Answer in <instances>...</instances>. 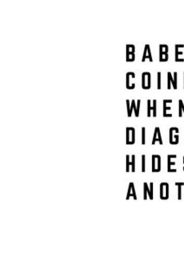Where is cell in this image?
Listing matches in <instances>:
<instances>
[{
	"mask_svg": "<svg viewBox=\"0 0 184 259\" xmlns=\"http://www.w3.org/2000/svg\"><path fill=\"white\" fill-rule=\"evenodd\" d=\"M152 172H159L161 170V156L157 154L152 155Z\"/></svg>",
	"mask_w": 184,
	"mask_h": 259,
	"instance_id": "cell-14",
	"label": "cell"
},
{
	"mask_svg": "<svg viewBox=\"0 0 184 259\" xmlns=\"http://www.w3.org/2000/svg\"><path fill=\"white\" fill-rule=\"evenodd\" d=\"M176 188H177V199L181 200V193H182V188H183L184 183L182 182H176L175 183Z\"/></svg>",
	"mask_w": 184,
	"mask_h": 259,
	"instance_id": "cell-20",
	"label": "cell"
},
{
	"mask_svg": "<svg viewBox=\"0 0 184 259\" xmlns=\"http://www.w3.org/2000/svg\"><path fill=\"white\" fill-rule=\"evenodd\" d=\"M147 116L157 117V100H147Z\"/></svg>",
	"mask_w": 184,
	"mask_h": 259,
	"instance_id": "cell-6",
	"label": "cell"
},
{
	"mask_svg": "<svg viewBox=\"0 0 184 259\" xmlns=\"http://www.w3.org/2000/svg\"><path fill=\"white\" fill-rule=\"evenodd\" d=\"M168 59H169V47H168V45H159V60H160V62H167Z\"/></svg>",
	"mask_w": 184,
	"mask_h": 259,
	"instance_id": "cell-11",
	"label": "cell"
},
{
	"mask_svg": "<svg viewBox=\"0 0 184 259\" xmlns=\"http://www.w3.org/2000/svg\"><path fill=\"white\" fill-rule=\"evenodd\" d=\"M167 169L168 172L171 173V172H176V155H173V154H169L167 156Z\"/></svg>",
	"mask_w": 184,
	"mask_h": 259,
	"instance_id": "cell-3",
	"label": "cell"
},
{
	"mask_svg": "<svg viewBox=\"0 0 184 259\" xmlns=\"http://www.w3.org/2000/svg\"><path fill=\"white\" fill-rule=\"evenodd\" d=\"M152 87V74L150 72H144L142 74V88L150 89Z\"/></svg>",
	"mask_w": 184,
	"mask_h": 259,
	"instance_id": "cell-12",
	"label": "cell"
},
{
	"mask_svg": "<svg viewBox=\"0 0 184 259\" xmlns=\"http://www.w3.org/2000/svg\"><path fill=\"white\" fill-rule=\"evenodd\" d=\"M158 142L159 143V145H163V139H162V135H161L160 128L157 126L155 128L153 139H152V145H155Z\"/></svg>",
	"mask_w": 184,
	"mask_h": 259,
	"instance_id": "cell-18",
	"label": "cell"
},
{
	"mask_svg": "<svg viewBox=\"0 0 184 259\" xmlns=\"http://www.w3.org/2000/svg\"><path fill=\"white\" fill-rule=\"evenodd\" d=\"M153 187L154 184L152 182L150 183H144V200H153Z\"/></svg>",
	"mask_w": 184,
	"mask_h": 259,
	"instance_id": "cell-4",
	"label": "cell"
},
{
	"mask_svg": "<svg viewBox=\"0 0 184 259\" xmlns=\"http://www.w3.org/2000/svg\"><path fill=\"white\" fill-rule=\"evenodd\" d=\"M169 143L171 145H177L179 143V129L177 127H171L169 129Z\"/></svg>",
	"mask_w": 184,
	"mask_h": 259,
	"instance_id": "cell-9",
	"label": "cell"
},
{
	"mask_svg": "<svg viewBox=\"0 0 184 259\" xmlns=\"http://www.w3.org/2000/svg\"><path fill=\"white\" fill-rule=\"evenodd\" d=\"M182 162H183V171H184V156H183V160H182Z\"/></svg>",
	"mask_w": 184,
	"mask_h": 259,
	"instance_id": "cell-25",
	"label": "cell"
},
{
	"mask_svg": "<svg viewBox=\"0 0 184 259\" xmlns=\"http://www.w3.org/2000/svg\"><path fill=\"white\" fill-rule=\"evenodd\" d=\"M125 163H126V172H135L136 169V156L135 155H126V160H125Z\"/></svg>",
	"mask_w": 184,
	"mask_h": 259,
	"instance_id": "cell-8",
	"label": "cell"
},
{
	"mask_svg": "<svg viewBox=\"0 0 184 259\" xmlns=\"http://www.w3.org/2000/svg\"><path fill=\"white\" fill-rule=\"evenodd\" d=\"M130 198H133L134 200H137V194H136V189L133 183H129L128 187L127 194H126V200H129Z\"/></svg>",
	"mask_w": 184,
	"mask_h": 259,
	"instance_id": "cell-19",
	"label": "cell"
},
{
	"mask_svg": "<svg viewBox=\"0 0 184 259\" xmlns=\"http://www.w3.org/2000/svg\"><path fill=\"white\" fill-rule=\"evenodd\" d=\"M158 82H157V87H158V90H160L162 88V73L160 71L158 72Z\"/></svg>",
	"mask_w": 184,
	"mask_h": 259,
	"instance_id": "cell-22",
	"label": "cell"
},
{
	"mask_svg": "<svg viewBox=\"0 0 184 259\" xmlns=\"http://www.w3.org/2000/svg\"><path fill=\"white\" fill-rule=\"evenodd\" d=\"M169 196V183H161L160 184V198L162 200H168Z\"/></svg>",
	"mask_w": 184,
	"mask_h": 259,
	"instance_id": "cell-15",
	"label": "cell"
},
{
	"mask_svg": "<svg viewBox=\"0 0 184 259\" xmlns=\"http://www.w3.org/2000/svg\"><path fill=\"white\" fill-rule=\"evenodd\" d=\"M126 89L132 90L136 87V74L134 72H127L125 76Z\"/></svg>",
	"mask_w": 184,
	"mask_h": 259,
	"instance_id": "cell-5",
	"label": "cell"
},
{
	"mask_svg": "<svg viewBox=\"0 0 184 259\" xmlns=\"http://www.w3.org/2000/svg\"><path fill=\"white\" fill-rule=\"evenodd\" d=\"M183 88H184V73H183Z\"/></svg>",
	"mask_w": 184,
	"mask_h": 259,
	"instance_id": "cell-26",
	"label": "cell"
},
{
	"mask_svg": "<svg viewBox=\"0 0 184 259\" xmlns=\"http://www.w3.org/2000/svg\"><path fill=\"white\" fill-rule=\"evenodd\" d=\"M126 145H134L135 144V140H136V138H135V134H136V132H135V128L134 127H126Z\"/></svg>",
	"mask_w": 184,
	"mask_h": 259,
	"instance_id": "cell-10",
	"label": "cell"
},
{
	"mask_svg": "<svg viewBox=\"0 0 184 259\" xmlns=\"http://www.w3.org/2000/svg\"><path fill=\"white\" fill-rule=\"evenodd\" d=\"M172 100H163V117H172V108H171V105H172Z\"/></svg>",
	"mask_w": 184,
	"mask_h": 259,
	"instance_id": "cell-7",
	"label": "cell"
},
{
	"mask_svg": "<svg viewBox=\"0 0 184 259\" xmlns=\"http://www.w3.org/2000/svg\"><path fill=\"white\" fill-rule=\"evenodd\" d=\"M146 59L150 60V62H153V58H152V50H151V46L150 45H146L145 46V50H144V54L142 56V62H146Z\"/></svg>",
	"mask_w": 184,
	"mask_h": 259,
	"instance_id": "cell-17",
	"label": "cell"
},
{
	"mask_svg": "<svg viewBox=\"0 0 184 259\" xmlns=\"http://www.w3.org/2000/svg\"><path fill=\"white\" fill-rule=\"evenodd\" d=\"M135 46L133 45H126V62L135 61Z\"/></svg>",
	"mask_w": 184,
	"mask_h": 259,
	"instance_id": "cell-16",
	"label": "cell"
},
{
	"mask_svg": "<svg viewBox=\"0 0 184 259\" xmlns=\"http://www.w3.org/2000/svg\"><path fill=\"white\" fill-rule=\"evenodd\" d=\"M167 88L168 89H177V72L167 73Z\"/></svg>",
	"mask_w": 184,
	"mask_h": 259,
	"instance_id": "cell-2",
	"label": "cell"
},
{
	"mask_svg": "<svg viewBox=\"0 0 184 259\" xmlns=\"http://www.w3.org/2000/svg\"><path fill=\"white\" fill-rule=\"evenodd\" d=\"M142 145H146V127H142Z\"/></svg>",
	"mask_w": 184,
	"mask_h": 259,
	"instance_id": "cell-23",
	"label": "cell"
},
{
	"mask_svg": "<svg viewBox=\"0 0 184 259\" xmlns=\"http://www.w3.org/2000/svg\"><path fill=\"white\" fill-rule=\"evenodd\" d=\"M142 172H146V155H142Z\"/></svg>",
	"mask_w": 184,
	"mask_h": 259,
	"instance_id": "cell-24",
	"label": "cell"
},
{
	"mask_svg": "<svg viewBox=\"0 0 184 259\" xmlns=\"http://www.w3.org/2000/svg\"><path fill=\"white\" fill-rule=\"evenodd\" d=\"M184 45H175V59L176 62H184L183 56Z\"/></svg>",
	"mask_w": 184,
	"mask_h": 259,
	"instance_id": "cell-13",
	"label": "cell"
},
{
	"mask_svg": "<svg viewBox=\"0 0 184 259\" xmlns=\"http://www.w3.org/2000/svg\"><path fill=\"white\" fill-rule=\"evenodd\" d=\"M140 105H141V100H132L131 101L126 100L128 117H131L132 112H134L135 116L137 118L140 116Z\"/></svg>",
	"mask_w": 184,
	"mask_h": 259,
	"instance_id": "cell-1",
	"label": "cell"
},
{
	"mask_svg": "<svg viewBox=\"0 0 184 259\" xmlns=\"http://www.w3.org/2000/svg\"><path fill=\"white\" fill-rule=\"evenodd\" d=\"M178 115L181 118L184 116V100H179L178 101Z\"/></svg>",
	"mask_w": 184,
	"mask_h": 259,
	"instance_id": "cell-21",
	"label": "cell"
}]
</instances>
